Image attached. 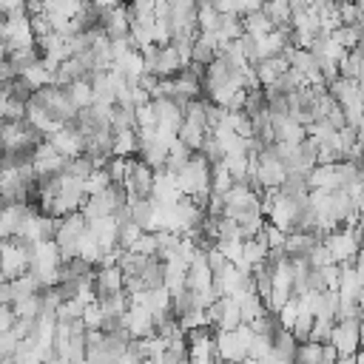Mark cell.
Masks as SVG:
<instances>
[{"instance_id":"cell-9","label":"cell","mask_w":364,"mask_h":364,"mask_svg":"<svg viewBox=\"0 0 364 364\" xmlns=\"http://www.w3.org/2000/svg\"><path fill=\"white\" fill-rule=\"evenodd\" d=\"M0 279H3V273H0Z\"/></svg>"},{"instance_id":"cell-8","label":"cell","mask_w":364,"mask_h":364,"mask_svg":"<svg viewBox=\"0 0 364 364\" xmlns=\"http://www.w3.org/2000/svg\"><path fill=\"white\" fill-rule=\"evenodd\" d=\"M0 88H3V82H0Z\"/></svg>"},{"instance_id":"cell-3","label":"cell","mask_w":364,"mask_h":364,"mask_svg":"<svg viewBox=\"0 0 364 364\" xmlns=\"http://www.w3.org/2000/svg\"><path fill=\"white\" fill-rule=\"evenodd\" d=\"M122 290H125L122 267H119V264H97L94 279H91L94 301H97V299H105V296H114V293H122Z\"/></svg>"},{"instance_id":"cell-7","label":"cell","mask_w":364,"mask_h":364,"mask_svg":"<svg viewBox=\"0 0 364 364\" xmlns=\"http://www.w3.org/2000/svg\"><path fill=\"white\" fill-rule=\"evenodd\" d=\"M11 282L9 279H0V304H11Z\"/></svg>"},{"instance_id":"cell-5","label":"cell","mask_w":364,"mask_h":364,"mask_svg":"<svg viewBox=\"0 0 364 364\" xmlns=\"http://www.w3.org/2000/svg\"><path fill=\"white\" fill-rule=\"evenodd\" d=\"M28 23H31V31H34V37H37V40H43V37L54 34V26H51L48 11H37V14H31V17H28Z\"/></svg>"},{"instance_id":"cell-4","label":"cell","mask_w":364,"mask_h":364,"mask_svg":"<svg viewBox=\"0 0 364 364\" xmlns=\"http://www.w3.org/2000/svg\"><path fill=\"white\" fill-rule=\"evenodd\" d=\"M262 11L273 23V28H282V26H290L293 23V11H290V3L287 0H264L262 3Z\"/></svg>"},{"instance_id":"cell-1","label":"cell","mask_w":364,"mask_h":364,"mask_svg":"<svg viewBox=\"0 0 364 364\" xmlns=\"http://www.w3.org/2000/svg\"><path fill=\"white\" fill-rule=\"evenodd\" d=\"M37 94H40V100L46 102L48 114H51V117H54L60 125L71 122V119H74V114L80 111V105L74 102V97H71L68 85H57V82H48V85H43V88H37Z\"/></svg>"},{"instance_id":"cell-2","label":"cell","mask_w":364,"mask_h":364,"mask_svg":"<svg viewBox=\"0 0 364 364\" xmlns=\"http://www.w3.org/2000/svg\"><path fill=\"white\" fill-rule=\"evenodd\" d=\"M125 188L131 199H154L156 188V171L145 165L139 156H128V173H125Z\"/></svg>"},{"instance_id":"cell-6","label":"cell","mask_w":364,"mask_h":364,"mask_svg":"<svg viewBox=\"0 0 364 364\" xmlns=\"http://www.w3.org/2000/svg\"><path fill=\"white\" fill-rule=\"evenodd\" d=\"M14 321H17L14 307H11V304H0V333L11 330V327H14Z\"/></svg>"}]
</instances>
